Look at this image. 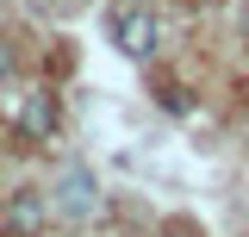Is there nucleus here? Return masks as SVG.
Instances as JSON below:
<instances>
[{"label": "nucleus", "mask_w": 249, "mask_h": 237, "mask_svg": "<svg viewBox=\"0 0 249 237\" xmlns=\"http://www.w3.org/2000/svg\"><path fill=\"white\" fill-rule=\"evenodd\" d=\"M112 44H119L124 57H156V50H162V25H156V13L150 6H124L119 19H112Z\"/></svg>", "instance_id": "f257e3e1"}, {"label": "nucleus", "mask_w": 249, "mask_h": 237, "mask_svg": "<svg viewBox=\"0 0 249 237\" xmlns=\"http://www.w3.org/2000/svg\"><path fill=\"white\" fill-rule=\"evenodd\" d=\"M50 206H56V218H69V225H88L93 212H100L93 175H88V169H69V175L56 181V194H50Z\"/></svg>", "instance_id": "f03ea898"}, {"label": "nucleus", "mask_w": 249, "mask_h": 237, "mask_svg": "<svg viewBox=\"0 0 249 237\" xmlns=\"http://www.w3.org/2000/svg\"><path fill=\"white\" fill-rule=\"evenodd\" d=\"M50 194H13L6 206H0V231L6 237H44V225H50Z\"/></svg>", "instance_id": "7ed1b4c3"}, {"label": "nucleus", "mask_w": 249, "mask_h": 237, "mask_svg": "<svg viewBox=\"0 0 249 237\" xmlns=\"http://www.w3.org/2000/svg\"><path fill=\"white\" fill-rule=\"evenodd\" d=\"M19 131H25L31 144H50L56 138V100L50 94H31L25 106H19Z\"/></svg>", "instance_id": "20e7f679"}, {"label": "nucleus", "mask_w": 249, "mask_h": 237, "mask_svg": "<svg viewBox=\"0 0 249 237\" xmlns=\"http://www.w3.org/2000/svg\"><path fill=\"white\" fill-rule=\"evenodd\" d=\"M156 100H162L168 113H193V100H187V88H181V81H162V88H156Z\"/></svg>", "instance_id": "39448f33"}, {"label": "nucleus", "mask_w": 249, "mask_h": 237, "mask_svg": "<svg viewBox=\"0 0 249 237\" xmlns=\"http://www.w3.org/2000/svg\"><path fill=\"white\" fill-rule=\"evenodd\" d=\"M6 75H13V50L0 44V81H6Z\"/></svg>", "instance_id": "423d86ee"}, {"label": "nucleus", "mask_w": 249, "mask_h": 237, "mask_svg": "<svg viewBox=\"0 0 249 237\" xmlns=\"http://www.w3.org/2000/svg\"><path fill=\"white\" fill-rule=\"evenodd\" d=\"M162 237H199V231H193V225H168Z\"/></svg>", "instance_id": "0eeeda50"}, {"label": "nucleus", "mask_w": 249, "mask_h": 237, "mask_svg": "<svg viewBox=\"0 0 249 237\" xmlns=\"http://www.w3.org/2000/svg\"><path fill=\"white\" fill-rule=\"evenodd\" d=\"M131 6H143V0H131Z\"/></svg>", "instance_id": "6e6552de"}, {"label": "nucleus", "mask_w": 249, "mask_h": 237, "mask_svg": "<svg viewBox=\"0 0 249 237\" xmlns=\"http://www.w3.org/2000/svg\"><path fill=\"white\" fill-rule=\"evenodd\" d=\"M0 6H6V0H0Z\"/></svg>", "instance_id": "1a4fd4ad"}]
</instances>
